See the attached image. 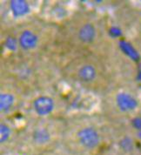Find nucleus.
Returning <instances> with one entry per match:
<instances>
[{
    "instance_id": "obj_1",
    "label": "nucleus",
    "mask_w": 141,
    "mask_h": 155,
    "mask_svg": "<svg viewBox=\"0 0 141 155\" xmlns=\"http://www.w3.org/2000/svg\"><path fill=\"white\" fill-rule=\"evenodd\" d=\"M78 140L81 145L87 149H92L98 146L99 136L92 127H85L78 132Z\"/></svg>"
},
{
    "instance_id": "obj_2",
    "label": "nucleus",
    "mask_w": 141,
    "mask_h": 155,
    "mask_svg": "<svg viewBox=\"0 0 141 155\" xmlns=\"http://www.w3.org/2000/svg\"><path fill=\"white\" fill-rule=\"evenodd\" d=\"M34 107L38 114L46 115L53 109V102L48 97H40L35 101Z\"/></svg>"
},
{
    "instance_id": "obj_3",
    "label": "nucleus",
    "mask_w": 141,
    "mask_h": 155,
    "mask_svg": "<svg viewBox=\"0 0 141 155\" xmlns=\"http://www.w3.org/2000/svg\"><path fill=\"white\" fill-rule=\"evenodd\" d=\"M117 103L123 111H131L137 106V101L127 93H120L117 97Z\"/></svg>"
},
{
    "instance_id": "obj_4",
    "label": "nucleus",
    "mask_w": 141,
    "mask_h": 155,
    "mask_svg": "<svg viewBox=\"0 0 141 155\" xmlns=\"http://www.w3.org/2000/svg\"><path fill=\"white\" fill-rule=\"evenodd\" d=\"M95 37V29L90 24H86L79 31V38L82 41L89 43L93 40Z\"/></svg>"
},
{
    "instance_id": "obj_5",
    "label": "nucleus",
    "mask_w": 141,
    "mask_h": 155,
    "mask_svg": "<svg viewBox=\"0 0 141 155\" xmlns=\"http://www.w3.org/2000/svg\"><path fill=\"white\" fill-rule=\"evenodd\" d=\"M36 42H37L36 36L32 32L29 31H25L21 35L20 44H21V45L24 48H26V49L32 48L36 45Z\"/></svg>"
},
{
    "instance_id": "obj_6",
    "label": "nucleus",
    "mask_w": 141,
    "mask_h": 155,
    "mask_svg": "<svg viewBox=\"0 0 141 155\" xmlns=\"http://www.w3.org/2000/svg\"><path fill=\"white\" fill-rule=\"evenodd\" d=\"M79 78L85 82H90L96 76V71L92 65H84L78 72Z\"/></svg>"
},
{
    "instance_id": "obj_7",
    "label": "nucleus",
    "mask_w": 141,
    "mask_h": 155,
    "mask_svg": "<svg viewBox=\"0 0 141 155\" xmlns=\"http://www.w3.org/2000/svg\"><path fill=\"white\" fill-rule=\"evenodd\" d=\"M11 6L12 12L17 16L25 15V13H27L29 11V7L28 5H27V4L25 1H21V0L12 1L11 4Z\"/></svg>"
},
{
    "instance_id": "obj_8",
    "label": "nucleus",
    "mask_w": 141,
    "mask_h": 155,
    "mask_svg": "<svg viewBox=\"0 0 141 155\" xmlns=\"http://www.w3.org/2000/svg\"><path fill=\"white\" fill-rule=\"evenodd\" d=\"M121 47L123 51L126 53L129 57H131L134 60H138L139 59V54L137 53V51L132 47V45H130V44L126 42H121Z\"/></svg>"
},
{
    "instance_id": "obj_9",
    "label": "nucleus",
    "mask_w": 141,
    "mask_h": 155,
    "mask_svg": "<svg viewBox=\"0 0 141 155\" xmlns=\"http://www.w3.org/2000/svg\"><path fill=\"white\" fill-rule=\"evenodd\" d=\"M1 109L2 110H6L13 103V97L11 94H2L1 95Z\"/></svg>"
},
{
    "instance_id": "obj_10",
    "label": "nucleus",
    "mask_w": 141,
    "mask_h": 155,
    "mask_svg": "<svg viewBox=\"0 0 141 155\" xmlns=\"http://www.w3.org/2000/svg\"><path fill=\"white\" fill-rule=\"evenodd\" d=\"M35 140L37 142L39 143H44L49 140V134L46 133V131L44 130H40L38 131L35 134Z\"/></svg>"
},
{
    "instance_id": "obj_11",
    "label": "nucleus",
    "mask_w": 141,
    "mask_h": 155,
    "mask_svg": "<svg viewBox=\"0 0 141 155\" xmlns=\"http://www.w3.org/2000/svg\"><path fill=\"white\" fill-rule=\"evenodd\" d=\"M10 134V130L5 126H1V141H5Z\"/></svg>"
},
{
    "instance_id": "obj_12",
    "label": "nucleus",
    "mask_w": 141,
    "mask_h": 155,
    "mask_svg": "<svg viewBox=\"0 0 141 155\" xmlns=\"http://www.w3.org/2000/svg\"><path fill=\"white\" fill-rule=\"evenodd\" d=\"M133 126L138 129H141V118H137L133 120Z\"/></svg>"
},
{
    "instance_id": "obj_13",
    "label": "nucleus",
    "mask_w": 141,
    "mask_h": 155,
    "mask_svg": "<svg viewBox=\"0 0 141 155\" xmlns=\"http://www.w3.org/2000/svg\"><path fill=\"white\" fill-rule=\"evenodd\" d=\"M139 79L141 80V70H140V71H139Z\"/></svg>"
},
{
    "instance_id": "obj_14",
    "label": "nucleus",
    "mask_w": 141,
    "mask_h": 155,
    "mask_svg": "<svg viewBox=\"0 0 141 155\" xmlns=\"http://www.w3.org/2000/svg\"><path fill=\"white\" fill-rule=\"evenodd\" d=\"M140 137H141V134H140Z\"/></svg>"
}]
</instances>
